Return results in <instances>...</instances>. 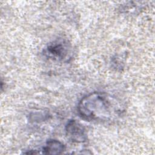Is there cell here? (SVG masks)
Wrapping results in <instances>:
<instances>
[{"mask_svg":"<svg viewBox=\"0 0 155 155\" xmlns=\"http://www.w3.org/2000/svg\"><path fill=\"white\" fill-rule=\"evenodd\" d=\"M65 149L63 143L56 139L48 140L42 148V153L45 154H60Z\"/></svg>","mask_w":155,"mask_h":155,"instance_id":"obj_4","label":"cell"},{"mask_svg":"<svg viewBox=\"0 0 155 155\" xmlns=\"http://www.w3.org/2000/svg\"><path fill=\"white\" fill-rule=\"evenodd\" d=\"M78 111L84 119L102 122L111 121L117 117L122 110L116 99L108 94L93 92L81 99Z\"/></svg>","mask_w":155,"mask_h":155,"instance_id":"obj_1","label":"cell"},{"mask_svg":"<svg viewBox=\"0 0 155 155\" xmlns=\"http://www.w3.org/2000/svg\"><path fill=\"white\" fill-rule=\"evenodd\" d=\"M69 47L68 44L62 41H56L50 44L45 50V54L48 58L57 60L62 61L68 56Z\"/></svg>","mask_w":155,"mask_h":155,"instance_id":"obj_3","label":"cell"},{"mask_svg":"<svg viewBox=\"0 0 155 155\" xmlns=\"http://www.w3.org/2000/svg\"><path fill=\"white\" fill-rule=\"evenodd\" d=\"M65 133L68 139L73 142L82 143L87 140V134L84 127L75 120H70L67 123Z\"/></svg>","mask_w":155,"mask_h":155,"instance_id":"obj_2","label":"cell"}]
</instances>
